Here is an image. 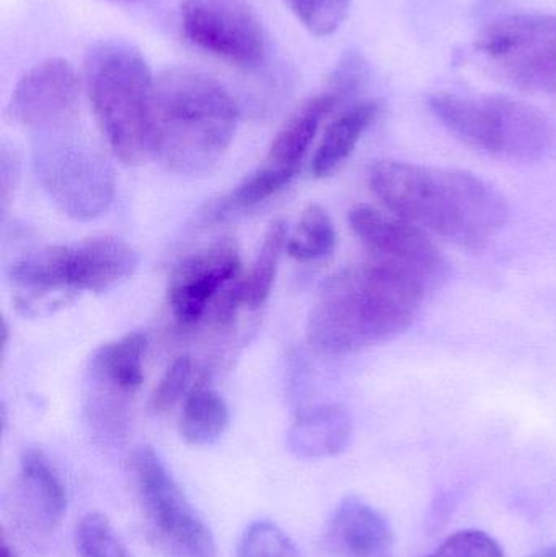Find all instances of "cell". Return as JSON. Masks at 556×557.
Listing matches in <instances>:
<instances>
[{"mask_svg": "<svg viewBox=\"0 0 556 557\" xmlns=\"http://www.w3.org/2000/svg\"><path fill=\"white\" fill-rule=\"evenodd\" d=\"M394 545L388 520L359 497H346L336 506L322 540L326 557H394Z\"/></svg>", "mask_w": 556, "mask_h": 557, "instance_id": "16", "label": "cell"}, {"mask_svg": "<svg viewBox=\"0 0 556 557\" xmlns=\"http://www.w3.org/2000/svg\"><path fill=\"white\" fill-rule=\"evenodd\" d=\"M120 2H133V0H120Z\"/></svg>", "mask_w": 556, "mask_h": 557, "instance_id": "33", "label": "cell"}, {"mask_svg": "<svg viewBox=\"0 0 556 557\" xmlns=\"http://www.w3.org/2000/svg\"><path fill=\"white\" fill-rule=\"evenodd\" d=\"M33 166L52 202L75 221H94L113 202V169L74 123L36 131Z\"/></svg>", "mask_w": 556, "mask_h": 557, "instance_id": "6", "label": "cell"}, {"mask_svg": "<svg viewBox=\"0 0 556 557\" xmlns=\"http://www.w3.org/2000/svg\"><path fill=\"white\" fill-rule=\"evenodd\" d=\"M146 347L143 333H129L91 356L85 376V412L91 428L126 431L131 399L144 382Z\"/></svg>", "mask_w": 556, "mask_h": 557, "instance_id": "12", "label": "cell"}, {"mask_svg": "<svg viewBox=\"0 0 556 557\" xmlns=\"http://www.w3.org/2000/svg\"><path fill=\"white\" fill-rule=\"evenodd\" d=\"M228 422L231 412L225 399L214 389L208 388L205 382H198L186 396L178 431L186 444L206 447L224 435Z\"/></svg>", "mask_w": 556, "mask_h": 557, "instance_id": "20", "label": "cell"}, {"mask_svg": "<svg viewBox=\"0 0 556 557\" xmlns=\"http://www.w3.org/2000/svg\"><path fill=\"white\" fill-rule=\"evenodd\" d=\"M13 507L20 525L36 536L54 532L67 509L61 478L48 458L35 448L22 455Z\"/></svg>", "mask_w": 556, "mask_h": 557, "instance_id": "15", "label": "cell"}, {"mask_svg": "<svg viewBox=\"0 0 556 557\" xmlns=\"http://www.w3.org/2000/svg\"><path fill=\"white\" fill-rule=\"evenodd\" d=\"M300 25L313 36H329L345 22L351 0H284Z\"/></svg>", "mask_w": 556, "mask_h": 557, "instance_id": "25", "label": "cell"}, {"mask_svg": "<svg viewBox=\"0 0 556 557\" xmlns=\"http://www.w3.org/2000/svg\"><path fill=\"white\" fill-rule=\"evenodd\" d=\"M286 235L287 225L283 221H273L268 225L254 267L248 276L242 278V301L245 307L257 310L267 304L286 245Z\"/></svg>", "mask_w": 556, "mask_h": 557, "instance_id": "21", "label": "cell"}, {"mask_svg": "<svg viewBox=\"0 0 556 557\" xmlns=\"http://www.w3.org/2000/svg\"><path fill=\"white\" fill-rule=\"evenodd\" d=\"M237 123L234 97L211 75L189 67L157 75L153 156L172 172H209L231 146Z\"/></svg>", "mask_w": 556, "mask_h": 557, "instance_id": "3", "label": "cell"}, {"mask_svg": "<svg viewBox=\"0 0 556 557\" xmlns=\"http://www.w3.org/2000/svg\"><path fill=\"white\" fill-rule=\"evenodd\" d=\"M81 82L65 59H48L29 69L13 90L10 120L35 131L74 123Z\"/></svg>", "mask_w": 556, "mask_h": 557, "instance_id": "14", "label": "cell"}, {"mask_svg": "<svg viewBox=\"0 0 556 557\" xmlns=\"http://www.w3.org/2000/svg\"><path fill=\"white\" fill-rule=\"evenodd\" d=\"M144 527L165 557H215L211 529L196 512L153 448L139 447L129 460Z\"/></svg>", "mask_w": 556, "mask_h": 557, "instance_id": "8", "label": "cell"}, {"mask_svg": "<svg viewBox=\"0 0 556 557\" xmlns=\"http://www.w3.org/2000/svg\"><path fill=\"white\" fill-rule=\"evenodd\" d=\"M297 172L276 166L264 165L244 180L237 188L232 189L224 199L215 206L214 218L222 219L234 211L254 208L267 201L271 196L289 185Z\"/></svg>", "mask_w": 556, "mask_h": 557, "instance_id": "23", "label": "cell"}, {"mask_svg": "<svg viewBox=\"0 0 556 557\" xmlns=\"http://www.w3.org/2000/svg\"><path fill=\"white\" fill-rule=\"evenodd\" d=\"M0 557H15L12 549H10V546L7 545L5 540L2 542V552H0Z\"/></svg>", "mask_w": 556, "mask_h": 557, "instance_id": "32", "label": "cell"}, {"mask_svg": "<svg viewBox=\"0 0 556 557\" xmlns=\"http://www.w3.org/2000/svg\"><path fill=\"white\" fill-rule=\"evenodd\" d=\"M180 23L189 45L235 67H257L267 54L263 22L247 0H183Z\"/></svg>", "mask_w": 556, "mask_h": 557, "instance_id": "10", "label": "cell"}, {"mask_svg": "<svg viewBox=\"0 0 556 557\" xmlns=\"http://www.w3.org/2000/svg\"><path fill=\"white\" fill-rule=\"evenodd\" d=\"M237 557H304L289 536L268 520L251 523L238 545Z\"/></svg>", "mask_w": 556, "mask_h": 557, "instance_id": "26", "label": "cell"}, {"mask_svg": "<svg viewBox=\"0 0 556 557\" xmlns=\"http://www.w3.org/2000/svg\"><path fill=\"white\" fill-rule=\"evenodd\" d=\"M336 231L329 212L319 205L304 209L296 231L287 242V253L299 261H317L335 251Z\"/></svg>", "mask_w": 556, "mask_h": 557, "instance_id": "22", "label": "cell"}, {"mask_svg": "<svg viewBox=\"0 0 556 557\" xmlns=\"http://www.w3.org/2000/svg\"><path fill=\"white\" fill-rule=\"evenodd\" d=\"M0 173H2V205L5 208L9 202V193L12 191L16 176H18V162H16L15 153L10 152L7 147H2Z\"/></svg>", "mask_w": 556, "mask_h": 557, "instance_id": "30", "label": "cell"}, {"mask_svg": "<svg viewBox=\"0 0 556 557\" xmlns=\"http://www.w3.org/2000/svg\"><path fill=\"white\" fill-rule=\"evenodd\" d=\"M475 49L515 87L556 95V15L511 13L486 25Z\"/></svg>", "mask_w": 556, "mask_h": 557, "instance_id": "9", "label": "cell"}, {"mask_svg": "<svg viewBox=\"0 0 556 557\" xmlns=\"http://www.w3.org/2000/svg\"><path fill=\"white\" fill-rule=\"evenodd\" d=\"M85 90L108 147L124 165H140L153 156L156 77L139 49L107 41L88 51Z\"/></svg>", "mask_w": 556, "mask_h": 557, "instance_id": "4", "label": "cell"}, {"mask_svg": "<svg viewBox=\"0 0 556 557\" xmlns=\"http://www.w3.org/2000/svg\"><path fill=\"white\" fill-rule=\"evenodd\" d=\"M427 294L413 278L369 260L326 282L310 311L307 337L320 352H358L408 330Z\"/></svg>", "mask_w": 556, "mask_h": 557, "instance_id": "2", "label": "cell"}, {"mask_svg": "<svg viewBox=\"0 0 556 557\" xmlns=\"http://www.w3.org/2000/svg\"><path fill=\"white\" fill-rule=\"evenodd\" d=\"M193 376V360L189 356H180L170 363L149 399V409L153 414H163L175 408L188 392Z\"/></svg>", "mask_w": 556, "mask_h": 557, "instance_id": "27", "label": "cell"}, {"mask_svg": "<svg viewBox=\"0 0 556 557\" xmlns=\"http://www.w3.org/2000/svg\"><path fill=\"white\" fill-rule=\"evenodd\" d=\"M343 101V98L326 88L322 94L300 104L274 137L267 165L297 172L310 144L319 133V127Z\"/></svg>", "mask_w": 556, "mask_h": 557, "instance_id": "17", "label": "cell"}, {"mask_svg": "<svg viewBox=\"0 0 556 557\" xmlns=\"http://www.w3.org/2000/svg\"><path fill=\"white\" fill-rule=\"evenodd\" d=\"M136 250L114 237H95L71 245L29 251L10 268V281L32 295L100 294L133 276Z\"/></svg>", "mask_w": 556, "mask_h": 557, "instance_id": "7", "label": "cell"}, {"mask_svg": "<svg viewBox=\"0 0 556 557\" xmlns=\"http://www.w3.org/2000/svg\"><path fill=\"white\" fill-rule=\"evenodd\" d=\"M369 185L388 212L470 253L489 247L509 219L505 196L467 170L381 160Z\"/></svg>", "mask_w": 556, "mask_h": 557, "instance_id": "1", "label": "cell"}, {"mask_svg": "<svg viewBox=\"0 0 556 557\" xmlns=\"http://www.w3.org/2000/svg\"><path fill=\"white\" fill-rule=\"evenodd\" d=\"M368 62L365 61L359 52L348 51L339 59L336 67L333 69L332 77L329 82V90L338 95L339 98H346L355 95L359 88L368 81Z\"/></svg>", "mask_w": 556, "mask_h": 557, "instance_id": "29", "label": "cell"}, {"mask_svg": "<svg viewBox=\"0 0 556 557\" xmlns=\"http://www.w3.org/2000/svg\"><path fill=\"white\" fill-rule=\"evenodd\" d=\"M240 267V255L231 240L218 242L185 258L169 282V305L176 323L196 326L222 292L237 281Z\"/></svg>", "mask_w": 556, "mask_h": 557, "instance_id": "13", "label": "cell"}, {"mask_svg": "<svg viewBox=\"0 0 556 557\" xmlns=\"http://www.w3.org/2000/svg\"><path fill=\"white\" fill-rule=\"evenodd\" d=\"M351 434L348 411L339 405H326L299 416L287 435V444L297 457H333L348 447Z\"/></svg>", "mask_w": 556, "mask_h": 557, "instance_id": "18", "label": "cell"}, {"mask_svg": "<svg viewBox=\"0 0 556 557\" xmlns=\"http://www.w3.org/2000/svg\"><path fill=\"white\" fill-rule=\"evenodd\" d=\"M431 113L456 139L489 156L512 162H534L551 149L554 129L539 108L502 97L434 94Z\"/></svg>", "mask_w": 556, "mask_h": 557, "instance_id": "5", "label": "cell"}, {"mask_svg": "<svg viewBox=\"0 0 556 557\" xmlns=\"http://www.w3.org/2000/svg\"><path fill=\"white\" fill-rule=\"evenodd\" d=\"M424 557H505V552L489 533L464 530L454 533L431 555Z\"/></svg>", "mask_w": 556, "mask_h": 557, "instance_id": "28", "label": "cell"}, {"mask_svg": "<svg viewBox=\"0 0 556 557\" xmlns=\"http://www.w3.org/2000/svg\"><path fill=\"white\" fill-rule=\"evenodd\" d=\"M381 113L382 101L374 98L356 101L355 104L342 111L326 127L322 143L313 156V175L317 178H325L335 173L355 152L359 140Z\"/></svg>", "mask_w": 556, "mask_h": 557, "instance_id": "19", "label": "cell"}, {"mask_svg": "<svg viewBox=\"0 0 556 557\" xmlns=\"http://www.w3.org/2000/svg\"><path fill=\"white\" fill-rule=\"evenodd\" d=\"M529 557H556V546H548V548L541 549Z\"/></svg>", "mask_w": 556, "mask_h": 557, "instance_id": "31", "label": "cell"}, {"mask_svg": "<svg viewBox=\"0 0 556 557\" xmlns=\"http://www.w3.org/2000/svg\"><path fill=\"white\" fill-rule=\"evenodd\" d=\"M75 549L81 557H134L101 513H87L75 527Z\"/></svg>", "mask_w": 556, "mask_h": 557, "instance_id": "24", "label": "cell"}, {"mask_svg": "<svg viewBox=\"0 0 556 557\" xmlns=\"http://www.w3.org/2000/svg\"><path fill=\"white\" fill-rule=\"evenodd\" d=\"M348 222L369 260L413 278L428 292L446 278V260L418 225L371 206H356L349 211Z\"/></svg>", "mask_w": 556, "mask_h": 557, "instance_id": "11", "label": "cell"}]
</instances>
